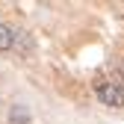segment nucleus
Wrapping results in <instances>:
<instances>
[{
    "instance_id": "7ed1b4c3",
    "label": "nucleus",
    "mask_w": 124,
    "mask_h": 124,
    "mask_svg": "<svg viewBox=\"0 0 124 124\" xmlns=\"http://www.w3.org/2000/svg\"><path fill=\"white\" fill-rule=\"evenodd\" d=\"M9 124H30L27 106H12V109H9Z\"/></svg>"
},
{
    "instance_id": "f03ea898",
    "label": "nucleus",
    "mask_w": 124,
    "mask_h": 124,
    "mask_svg": "<svg viewBox=\"0 0 124 124\" xmlns=\"http://www.w3.org/2000/svg\"><path fill=\"white\" fill-rule=\"evenodd\" d=\"M12 44H15V30L0 24V50H12Z\"/></svg>"
},
{
    "instance_id": "f257e3e1",
    "label": "nucleus",
    "mask_w": 124,
    "mask_h": 124,
    "mask_svg": "<svg viewBox=\"0 0 124 124\" xmlns=\"http://www.w3.org/2000/svg\"><path fill=\"white\" fill-rule=\"evenodd\" d=\"M98 92V101L106 103V106H124V86L115 83V80H101L95 86Z\"/></svg>"
}]
</instances>
